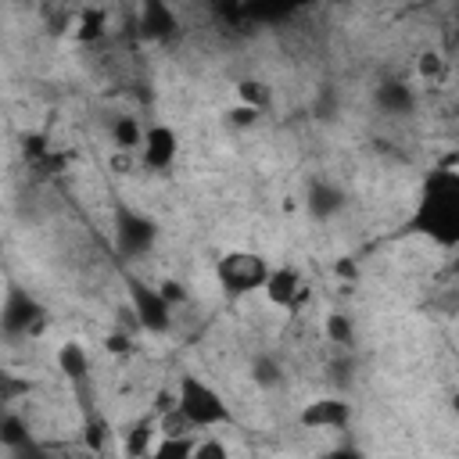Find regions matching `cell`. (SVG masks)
I'll return each instance as SVG.
<instances>
[{
  "label": "cell",
  "mask_w": 459,
  "mask_h": 459,
  "mask_svg": "<svg viewBox=\"0 0 459 459\" xmlns=\"http://www.w3.org/2000/svg\"><path fill=\"white\" fill-rule=\"evenodd\" d=\"M323 459H362V452H359V448H351V445H344V448H333V452H326Z\"/></svg>",
  "instance_id": "31"
},
{
  "label": "cell",
  "mask_w": 459,
  "mask_h": 459,
  "mask_svg": "<svg viewBox=\"0 0 459 459\" xmlns=\"http://www.w3.org/2000/svg\"><path fill=\"white\" fill-rule=\"evenodd\" d=\"M129 308L136 316V326L147 333H169L172 330V308L165 305V298L158 294L154 283L143 280H129Z\"/></svg>",
  "instance_id": "6"
},
{
  "label": "cell",
  "mask_w": 459,
  "mask_h": 459,
  "mask_svg": "<svg viewBox=\"0 0 459 459\" xmlns=\"http://www.w3.org/2000/svg\"><path fill=\"white\" fill-rule=\"evenodd\" d=\"M136 29H140L143 39H169V36L179 29V22H176V14H172L169 4L151 0V4L140 7V22H136Z\"/></svg>",
  "instance_id": "10"
},
{
  "label": "cell",
  "mask_w": 459,
  "mask_h": 459,
  "mask_svg": "<svg viewBox=\"0 0 459 459\" xmlns=\"http://www.w3.org/2000/svg\"><path fill=\"white\" fill-rule=\"evenodd\" d=\"M351 416H355L351 402H344L337 394H323V398H312L301 405L298 423L305 430H344L351 423Z\"/></svg>",
  "instance_id": "7"
},
{
  "label": "cell",
  "mask_w": 459,
  "mask_h": 459,
  "mask_svg": "<svg viewBox=\"0 0 459 459\" xmlns=\"http://www.w3.org/2000/svg\"><path fill=\"white\" fill-rule=\"evenodd\" d=\"M104 351H108V355H129V351H133V341H129L122 330H115V333L104 337Z\"/></svg>",
  "instance_id": "28"
},
{
  "label": "cell",
  "mask_w": 459,
  "mask_h": 459,
  "mask_svg": "<svg viewBox=\"0 0 459 459\" xmlns=\"http://www.w3.org/2000/svg\"><path fill=\"white\" fill-rule=\"evenodd\" d=\"M82 445H86V452H104V445H108V420L90 416L82 423Z\"/></svg>",
  "instance_id": "23"
},
{
  "label": "cell",
  "mask_w": 459,
  "mask_h": 459,
  "mask_svg": "<svg viewBox=\"0 0 459 459\" xmlns=\"http://www.w3.org/2000/svg\"><path fill=\"white\" fill-rule=\"evenodd\" d=\"M333 273H337L341 280H355V276H359L355 258H337V262H333Z\"/></svg>",
  "instance_id": "30"
},
{
  "label": "cell",
  "mask_w": 459,
  "mask_h": 459,
  "mask_svg": "<svg viewBox=\"0 0 459 459\" xmlns=\"http://www.w3.org/2000/svg\"><path fill=\"white\" fill-rule=\"evenodd\" d=\"M154 287H158V294L165 298V305H169L172 312H176L179 305H186V298H190V294H186V287H183L179 280H161V283H154Z\"/></svg>",
  "instance_id": "26"
},
{
  "label": "cell",
  "mask_w": 459,
  "mask_h": 459,
  "mask_svg": "<svg viewBox=\"0 0 459 459\" xmlns=\"http://www.w3.org/2000/svg\"><path fill=\"white\" fill-rule=\"evenodd\" d=\"M262 294L276 308H298L308 298V287H305V276L294 265H273L265 283H262Z\"/></svg>",
  "instance_id": "9"
},
{
  "label": "cell",
  "mask_w": 459,
  "mask_h": 459,
  "mask_svg": "<svg viewBox=\"0 0 459 459\" xmlns=\"http://www.w3.org/2000/svg\"><path fill=\"white\" fill-rule=\"evenodd\" d=\"M176 154H179V133L165 122H154L143 129V140H140V161L151 169V172H165L176 165Z\"/></svg>",
  "instance_id": "8"
},
{
  "label": "cell",
  "mask_w": 459,
  "mask_h": 459,
  "mask_svg": "<svg viewBox=\"0 0 459 459\" xmlns=\"http://www.w3.org/2000/svg\"><path fill=\"white\" fill-rule=\"evenodd\" d=\"M154 423H158V437H190L194 434V427L186 423V416L179 409H169V412L154 416Z\"/></svg>",
  "instance_id": "22"
},
{
  "label": "cell",
  "mask_w": 459,
  "mask_h": 459,
  "mask_svg": "<svg viewBox=\"0 0 459 459\" xmlns=\"http://www.w3.org/2000/svg\"><path fill=\"white\" fill-rule=\"evenodd\" d=\"M230 126H237V129H247V126H255L262 115L258 111H251V108H244V104H237V108H230Z\"/></svg>",
  "instance_id": "27"
},
{
  "label": "cell",
  "mask_w": 459,
  "mask_h": 459,
  "mask_svg": "<svg viewBox=\"0 0 459 459\" xmlns=\"http://www.w3.org/2000/svg\"><path fill=\"white\" fill-rule=\"evenodd\" d=\"M43 323H47V308L36 301V294L11 283L0 301V333L4 337H32L43 330Z\"/></svg>",
  "instance_id": "4"
},
{
  "label": "cell",
  "mask_w": 459,
  "mask_h": 459,
  "mask_svg": "<svg viewBox=\"0 0 459 459\" xmlns=\"http://www.w3.org/2000/svg\"><path fill=\"white\" fill-rule=\"evenodd\" d=\"M0 445L4 448H25L29 445V427L22 416H14V412L0 416Z\"/></svg>",
  "instance_id": "19"
},
{
  "label": "cell",
  "mask_w": 459,
  "mask_h": 459,
  "mask_svg": "<svg viewBox=\"0 0 459 459\" xmlns=\"http://www.w3.org/2000/svg\"><path fill=\"white\" fill-rule=\"evenodd\" d=\"M190 459H230V448L219 437H197Z\"/></svg>",
  "instance_id": "25"
},
{
  "label": "cell",
  "mask_w": 459,
  "mask_h": 459,
  "mask_svg": "<svg viewBox=\"0 0 459 459\" xmlns=\"http://www.w3.org/2000/svg\"><path fill=\"white\" fill-rule=\"evenodd\" d=\"M154 441H158V423H154V416H140V420L126 430V441H122L126 459H147L151 448H154Z\"/></svg>",
  "instance_id": "13"
},
{
  "label": "cell",
  "mask_w": 459,
  "mask_h": 459,
  "mask_svg": "<svg viewBox=\"0 0 459 459\" xmlns=\"http://www.w3.org/2000/svg\"><path fill=\"white\" fill-rule=\"evenodd\" d=\"M25 391H29L25 380H11L7 373H0V402H11L14 394H25Z\"/></svg>",
  "instance_id": "29"
},
{
  "label": "cell",
  "mask_w": 459,
  "mask_h": 459,
  "mask_svg": "<svg viewBox=\"0 0 459 459\" xmlns=\"http://www.w3.org/2000/svg\"><path fill=\"white\" fill-rule=\"evenodd\" d=\"M344 208V194H341V186H333V183H326V179H316L312 186H308V194H305V212L312 215V219H333L337 212Z\"/></svg>",
  "instance_id": "11"
},
{
  "label": "cell",
  "mask_w": 459,
  "mask_h": 459,
  "mask_svg": "<svg viewBox=\"0 0 459 459\" xmlns=\"http://www.w3.org/2000/svg\"><path fill=\"white\" fill-rule=\"evenodd\" d=\"M412 104H416V97H412L409 82H380L377 86V108L380 111L405 115V111H412Z\"/></svg>",
  "instance_id": "15"
},
{
  "label": "cell",
  "mask_w": 459,
  "mask_h": 459,
  "mask_svg": "<svg viewBox=\"0 0 459 459\" xmlns=\"http://www.w3.org/2000/svg\"><path fill=\"white\" fill-rule=\"evenodd\" d=\"M251 377H255V384L258 387H280V380H283V369H280V362L273 359V355H258L255 362H251Z\"/></svg>",
  "instance_id": "21"
},
{
  "label": "cell",
  "mask_w": 459,
  "mask_h": 459,
  "mask_svg": "<svg viewBox=\"0 0 459 459\" xmlns=\"http://www.w3.org/2000/svg\"><path fill=\"white\" fill-rule=\"evenodd\" d=\"M140 140H143V126L133 115H118L111 122V143H115V151H122V154L140 151Z\"/></svg>",
  "instance_id": "17"
},
{
  "label": "cell",
  "mask_w": 459,
  "mask_h": 459,
  "mask_svg": "<svg viewBox=\"0 0 459 459\" xmlns=\"http://www.w3.org/2000/svg\"><path fill=\"white\" fill-rule=\"evenodd\" d=\"M111 233H115V247L122 258H140L154 247L158 240V222L129 204H115V215H111Z\"/></svg>",
  "instance_id": "5"
},
{
  "label": "cell",
  "mask_w": 459,
  "mask_h": 459,
  "mask_svg": "<svg viewBox=\"0 0 459 459\" xmlns=\"http://www.w3.org/2000/svg\"><path fill=\"white\" fill-rule=\"evenodd\" d=\"M269 269H273L269 258L258 255V251H226V255L215 262V283H219L230 298H244V294L262 290Z\"/></svg>",
  "instance_id": "3"
},
{
  "label": "cell",
  "mask_w": 459,
  "mask_h": 459,
  "mask_svg": "<svg viewBox=\"0 0 459 459\" xmlns=\"http://www.w3.org/2000/svg\"><path fill=\"white\" fill-rule=\"evenodd\" d=\"M445 68H448V61H445V54H437V50H423V54L416 57V72H420V79L437 82V79L445 75Z\"/></svg>",
  "instance_id": "24"
},
{
  "label": "cell",
  "mask_w": 459,
  "mask_h": 459,
  "mask_svg": "<svg viewBox=\"0 0 459 459\" xmlns=\"http://www.w3.org/2000/svg\"><path fill=\"white\" fill-rule=\"evenodd\" d=\"M194 441H197L194 434H190V437H158L147 459H190Z\"/></svg>",
  "instance_id": "20"
},
{
  "label": "cell",
  "mask_w": 459,
  "mask_h": 459,
  "mask_svg": "<svg viewBox=\"0 0 459 459\" xmlns=\"http://www.w3.org/2000/svg\"><path fill=\"white\" fill-rule=\"evenodd\" d=\"M176 409L186 416V423L194 430H212V427H226L233 423L230 402L197 373H183L176 380Z\"/></svg>",
  "instance_id": "2"
},
{
  "label": "cell",
  "mask_w": 459,
  "mask_h": 459,
  "mask_svg": "<svg viewBox=\"0 0 459 459\" xmlns=\"http://www.w3.org/2000/svg\"><path fill=\"white\" fill-rule=\"evenodd\" d=\"M72 36L79 43H97L108 36V11L104 7H82L75 18H72Z\"/></svg>",
  "instance_id": "14"
},
{
  "label": "cell",
  "mask_w": 459,
  "mask_h": 459,
  "mask_svg": "<svg viewBox=\"0 0 459 459\" xmlns=\"http://www.w3.org/2000/svg\"><path fill=\"white\" fill-rule=\"evenodd\" d=\"M409 230L430 237L441 247H452L459 240V176H455V169H434L423 179Z\"/></svg>",
  "instance_id": "1"
},
{
  "label": "cell",
  "mask_w": 459,
  "mask_h": 459,
  "mask_svg": "<svg viewBox=\"0 0 459 459\" xmlns=\"http://www.w3.org/2000/svg\"><path fill=\"white\" fill-rule=\"evenodd\" d=\"M323 333H326V341L330 344H355V323H351V316H344V312H330L326 316V323H323Z\"/></svg>",
  "instance_id": "18"
},
{
  "label": "cell",
  "mask_w": 459,
  "mask_h": 459,
  "mask_svg": "<svg viewBox=\"0 0 459 459\" xmlns=\"http://www.w3.org/2000/svg\"><path fill=\"white\" fill-rule=\"evenodd\" d=\"M54 362H57V373H61L65 380H72V384H79V380L90 377V351H86V344H79V341H65V344L57 348Z\"/></svg>",
  "instance_id": "12"
},
{
  "label": "cell",
  "mask_w": 459,
  "mask_h": 459,
  "mask_svg": "<svg viewBox=\"0 0 459 459\" xmlns=\"http://www.w3.org/2000/svg\"><path fill=\"white\" fill-rule=\"evenodd\" d=\"M237 104H244V108H251V111H269V104H273V90H269V82L265 79H240L237 82Z\"/></svg>",
  "instance_id": "16"
}]
</instances>
